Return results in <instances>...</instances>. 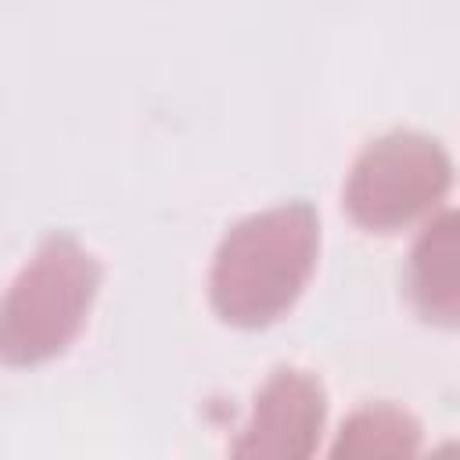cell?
Here are the masks:
<instances>
[{"label":"cell","instance_id":"5","mask_svg":"<svg viewBox=\"0 0 460 460\" xmlns=\"http://www.w3.org/2000/svg\"><path fill=\"white\" fill-rule=\"evenodd\" d=\"M406 291L417 313L431 323L456 327L460 288H456V212L442 208L420 230L406 266Z\"/></svg>","mask_w":460,"mask_h":460},{"label":"cell","instance_id":"2","mask_svg":"<svg viewBox=\"0 0 460 460\" xmlns=\"http://www.w3.org/2000/svg\"><path fill=\"white\" fill-rule=\"evenodd\" d=\"M97 284L101 266L75 237H47L0 298V363L36 367L61 356L83 331Z\"/></svg>","mask_w":460,"mask_h":460},{"label":"cell","instance_id":"3","mask_svg":"<svg viewBox=\"0 0 460 460\" xmlns=\"http://www.w3.org/2000/svg\"><path fill=\"white\" fill-rule=\"evenodd\" d=\"M453 183L446 147L413 129H395L370 140L345 180V212L356 226L395 234L420 216H431Z\"/></svg>","mask_w":460,"mask_h":460},{"label":"cell","instance_id":"6","mask_svg":"<svg viewBox=\"0 0 460 460\" xmlns=\"http://www.w3.org/2000/svg\"><path fill=\"white\" fill-rule=\"evenodd\" d=\"M417 449H420V424L406 410L388 402L356 410L341 424L331 446L334 456H413Z\"/></svg>","mask_w":460,"mask_h":460},{"label":"cell","instance_id":"4","mask_svg":"<svg viewBox=\"0 0 460 460\" xmlns=\"http://www.w3.org/2000/svg\"><path fill=\"white\" fill-rule=\"evenodd\" d=\"M327 417V399L316 377L305 370H273L252 402V417L230 446L248 460H302L316 453Z\"/></svg>","mask_w":460,"mask_h":460},{"label":"cell","instance_id":"1","mask_svg":"<svg viewBox=\"0 0 460 460\" xmlns=\"http://www.w3.org/2000/svg\"><path fill=\"white\" fill-rule=\"evenodd\" d=\"M320 252V219L305 201H288L241 219L216 248L208 298L230 327L280 320L309 284Z\"/></svg>","mask_w":460,"mask_h":460}]
</instances>
